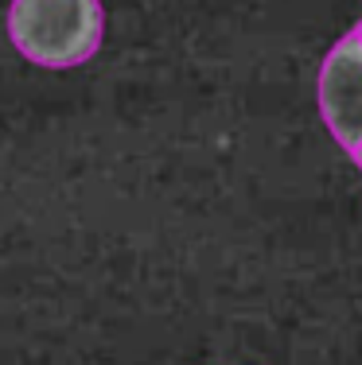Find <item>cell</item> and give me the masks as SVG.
I'll use <instances>...</instances> for the list:
<instances>
[{
	"label": "cell",
	"mask_w": 362,
	"mask_h": 365,
	"mask_svg": "<svg viewBox=\"0 0 362 365\" xmlns=\"http://www.w3.org/2000/svg\"><path fill=\"white\" fill-rule=\"evenodd\" d=\"M355 31H358V39H362V24H358V28H355Z\"/></svg>",
	"instance_id": "cell-4"
},
{
	"label": "cell",
	"mask_w": 362,
	"mask_h": 365,
	"mask_svg": "<svg viewBox=\"0 0 362 365\" xmlns=\"http://www.w3.org/2000/svg\"><path fill=\"white\" fill-rule=\"evenodd\" d=\"M106 16L98 0H12L8 39L24 58L51 71L82 66L101 47Z\"/></svg>",
	"instance_id": "cell-1"
},
{
	"label": "cell",
	"mask_w": 362,
	"mask_h": 365,
	"mask_svg": "<svg viewBox=\"0 0 362 365\" xmlns=\"http://www.w3.org/2000/svg\"><path fill=\"white\" fill-rule=\"evenodd\" d=\"M316 93H320L323 125L331 128V136L347 152H355L362 144V39L358 31L343 36L327 51Z\"/></svg>",
	"instance_id": "cell-2"
},
{
	"label": "cell",
	"mask_w": 362,
	"mask_h": 365,
	"mask_svg": "<svg viewBox=\"0 0 362 365\" xmlns=\"http://www.w3.org/2000/svg\"><path fill=\"white\" fill-rule=\"evenodd\" d=\"M351 160H355V163H358V168H362V144L355 148V152H351Z\"/></svg>",
	"instance_id": "cell-3"
}]
</instances>
